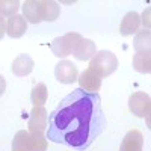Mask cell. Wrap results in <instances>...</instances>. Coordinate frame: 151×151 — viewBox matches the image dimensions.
<instances>
[{"label": "cell", "instance_id": "11", "mask_svg": "<svg viewBox=\"0 0 151 151\" xmlns=\"http://www.w3.org/2000/svg\"><path fill=\"white\" fill-rule=\"evenodd\" d=\"M142 147H144L142 133L139 130H130L124 136L119 151H142Z\"/></svg>", "mask_w": 151, "mask_h": 151}, {"label": "cell", "instance_id": "23", "mask_svg": "<svg viewBox=\"0 0 151 151\" xmlns=\"http://www.w3.org/2000/svg\"><path fill=\"white\" fill-rule=\"evenodd\" d=\"M5 91H6V80H5L3 76L0 74V97L5 94Z\"/></svg>", "mask_w": 151, "mask_h": 151}, {"label": "cell", "instance_id": "22", "mask_svg": "<svg viewBox=\"0 0 151 151\" xmlns=\"http://www.w3.org/2000/svg\"><path fill=\"white\" fill-rule=\"evenodd\" d=\"M148 15H150V9H147L144 14H142V20H141V23H144V26H147V29L150 30V20H148Z\"/></svg>", "mask_w": 151, "mask_h": 151}, {"label": "cell", "instance_id": "15", "mask_svg": "<svg viewBox=\"0 0 151 151\" xmlns=\"http://www.w3.org/2000/svg\"><path fill=\"white\" fill-rule=\"evenodd\" d=\"M60 14V6L58 2L41 0V18L42 21H55Z\"/></svg>", "mask_w": 151, "mask_h": 151}, {"label": "cell", "instance_id": "17", "mask_svg": "<svg viewBox=\"0 0 151 151\" xmlns=\"http://www.w3.org/2000/svg\"><path fill=\"white\" fill-rule=\"evenodd\" d=\"M133 68L141 74H150V71H151V53H136L133 56Z\"/></svg>", "mask_w": 151, "mask_h": 151}, {"label": "cell", "instance_id": "18", "mask_svg": "<svg viewBox=\"0 0 151 151\" xmlns=\"http://www.w3.org/2000/svg\"><path fill=\"white\" fill-rule=\"evenodd\" d=\"M47 97H48L47 86L44 83H36L32 89V94H30L32 104L33 106H44L47 101Z\"/></svg>", "mask_w": 151, "mask_h": 151}, {"label": "cell", "instance_id": "10", "mask_svg": "<svg viewBox=\"0 0 151 151\" xmlns=\"http://www.w3.org/2000/svg\"><path fill=\"white\" fill-rule=\"evenodd\" d=\"M95 53H97L95 42L88 40V38H82L73 50V56L77 60H91Z\"/></svg>", "mask_w": 151, "mask_h": 151}, {"label": "cell", "instance_id": "2", "mask_svg": "<svg viewBox=\"0 0 151 151\" xmlns=\"http://www.w3.org/2000/svg\"><path fill=\"white\" fill-rule=\"evenodd\" d=\"M118 68V59L109 50H101L94 55L89 60V70L94 71L98 77H107Z\"/></svg>", "mask_w": 151, "mask_h": 151}, {"label": "cell", "instance_id": "5", "mask_svg": "<svg viewBox=\"0 0 151 151\" xmlns=\"http://www.w3.org/2000/svg\"><path fill=\"white\" fill-rule=\"evenodd\" d=\"M29 132L30 133H44L48 125V115L44 106H33L29 116Z\"/></svg>", "mask_w": 151, "mask_h": 151}, {"label": "cell", "instance_id": "12", "mask_svg": "<svg viewBox=\"0 0 151 151\" xmlns=\"http://www.w3.org/2000/svg\"><path fill=\"white\" fill-rule=\"evenodd\" d=\"M26 30H27V21L23 15L17 14L14 17L8 18V21H6V33H8V36L21 38Z\"/></svg>", "mask_w": 151, "mask_h": 151}, {"label": "cell", "instance_id": "16", "mask_svg": "<svg viewBox=\"0 0 151 151\" xmlns=\"http://www.w3.org/2000/svg\"><path fill=\"white\" fill-rule=\"evenodd\" d=\"M12 151H32V136L26 130H20L12 139Z\"/></svg>", "mask_w": 151, "mask_h": 151}, {"label": "cell", "instance_id": "20", "mask_svg": "<svg viewBox=\"0 0 151 151\" xmlns=\"http://www.w3.org/2000/svg\"><path fill=\"white\" fill-rule=\"evenodd\" d=\"M30 133V132H29ZM32 136V151H45L47 150V137L44 133H30Z\"/></svg>", "mask_w": 151, "mask_h": 151}, {"label": "cell", "instance_id": "6", "mask_svg": "<svg viewBox=\"0 0 151 151\" xmlns=\"http://www.w3.org/2000/svg\"><path fill=\"white\" fill-rule=\"evenodd\" d=\"M55 76L56 80L65 85H71L77 80L79 77V71L71 60H60L59 64L55 67Z\"/></svg>", "mask_w": 151, "mask_h": 151}, {"label": "cell", "instance_id": "8", "mask_svg": "<svg viewBox=\"0 0 151 151\" xmlns=\"http://www.w3.org/2000/svg\"><path fill=\"white\" fill-rule=\"evenodd\" d=\"M139 27H141V15L134 11H130L124 15L119 26V32L122 36H132L139 32Z\"/></svg>", "mask_w": 151, "mask_h": 151}, {"label": "cell", "instance_id": "14", "mask_svg": "<svg viewBox=\"0 0 151 151\" xmlns=\"http://www.w3.org/2000/svg\"><path fill=\"white\" fill-rule=\"evenodd\" d=\"M133 47H134V52L136 53H151L150 48H151V33L148 29L139 30L134 36V41H133Z\"/></svg>", "mask_w": 151, "mask_h": 151}, {"label": "cell", "instance_id": "19", "mask_svg": "<svg viewBox=\"0 0 151 151\" xmlns=\"http://www.w3.org/2000/svg\"><path fill=\"white\" fill-rule=\"evenodd\" d=\"M20 9V2L17 0H0V15L2 17H14Z\"/></svg>", "mask_w": 151, "mask_h": 151}, {"label": "cell", "instance_id": "21", "mask_svg": "<svg viewBox=\"0 0 151 151\" xmlns=\"http://www.w3.org/2000/svg\"><path fill=\"white\" fill-rule=\"evenodd\" d=\"M6 33V21H5V18L0 15V40L3 38V35Z\"/></svg>", "mask_w": 151, "mask_h": 151}, {"label": "cell", "instance_id": "9", "mask_svg": "<svg viewBox=\"0 0 151 151\" xmlns=\"http://www.w3.org/2000/svg\"><path fill=\"white\" fill-rule=\"evenodd\" d=\"M33 67H35L33 59L26 53H21L14 59L11 70H12V74H15L17 77H24V76H29L33 71Z\"/></svg>", "mask_w": 151, "mask_h": 151}, {"label": "cell", "instance_id": "7", "mask_svg": "<svg viewBox=\"0 0 151 151\" xmlns=\"http://www.w3.org/2000/svg\"><path fill=\"white\" fill-rule=\"evenodd\" d=\"M79 85H80V89L86 91V92H91V94H97L100 91V88H101V77H98V76L91 71L89 68H86L79 77Z\"/></svg>", "mask_w": 151, "mask_h": 151}, {"label": "cell", "instance_id": "4", "mask_svg": "<svg viewBox=\"0 0 151 151\" xmlns=\"http://www.w3.org/2000/svg\"><path fill=\"white\" fill-rule=\"evenodd\" d=\"M129 109L133 115L139 118H148L151 110V100L145 92H134L129 98Z\"/></svg>", "mask_w": 151, "mask_h": 151}, {"label": "cell", "instance_id": "1", "mask_svg": "<svg viewBox=\"0 0 151 151\" xmlns=\"http://www.w3.org/2000/svg\"><path fill=\"white\" fill-rule=\"evenodd\" d=\"M104 127L106 118L100 95L77 88L62 98L50 113L45 137L55 144L85 150L101 134Z\"/></svg>", "mask_w": 151, "mask_h": 151}, {"label": "cell", "instance_id": "13", "mask_svg": "<svg viewBox=\"0 0 151 151\" xmlns=\"http://www.w3.org/2000/svg\"><path fill=\"white\" fill-rule=\"evenodd\" d=\"M23 8V17L26 18V21L32 23V24H38L41 23V0H27L24 2Z\"/></svg>", "mask_w": 151, "mask_h": 151}, {"label": "cell", "instance_id": "3", "mask_svg": "<svg viewBox=\"0 0 151 151\" xmlns=\"http://www.w3.org/2000/svg\"><path fill=\"white\" fill-rule=\"evenodd\" d=\"M82 35L77 32H68L64 36H59L52 42V52L58 58H67L73 55L74 47L77 45V42L82 40Z\"/></svg>", "mask_w": 151, "mask_h": 151}]
</instances>
